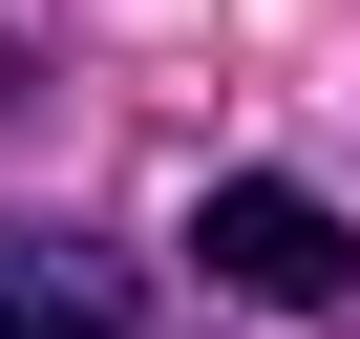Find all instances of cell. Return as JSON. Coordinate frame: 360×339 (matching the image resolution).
I'll return each instance as SVG.
<instances>
[{
    "label": "cell",
    "instance_id": "6da1fadb",
    "mask_svg": "<svg viewBox=\"0 0 360 339\" xmlns=\"http://www.w3.org/2000/svg\"><path fill=\"white\" fill-rule=\"evenodd\" d=\"M191 276L212 297H276V318H339L360 297V234L297 191V170H212V191H191Z\"/></svg>",
    "mask_w": 360,
    "mask_h": 339
},
{
    "label": "cell",
    "instance_id": "7a4b0ae2",
    "mask_svg": "<svg viewBox=\"0 0 360 339\" xmlns=\"http://www.w3.org/2000/svg\"><path fill=\"white\" fill-rule=\"evenodd\" d=\"M0 339H148V297L85 234H0Z\"/></svg>",
    "mask_w": 360,
    "mask_h": 339
},
{
    "label": "cell",
    "instance_id": "3957f363",
    "mask_svg": "<svg viewBox=\"0 0 360 339\" xmlns=\"http://www.w3.org/2000/svg\"><path fill=\"white\" fill-rule=\"evenodd\" d=\"M22 85H43V43H0V106H22Z\"/></svg>",
    "mask_w": 360,
    "mask_h": 339
}]
</instances>
